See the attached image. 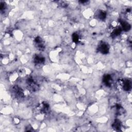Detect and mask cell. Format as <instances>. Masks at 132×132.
I'll list each match as a JSON object with an SVG mask.
<instances>
[{
    "instance_id": "1",
    "label": "cell",
    "mask_w": 132,
    "mask_h": 132,
    "mask_svg": "<svg viewBox=\"0 0 132 132\" xmlns=\"http://www.w3.org/2000/svg\"><path fill=\"white\" fill-rule=\"evenodd\" d=\"M99 50L103 54H107L109 50V46L106 43H103L100 45L99 47Z\"/></svg>"
},
{
    "instance_id": "2",
    "label": "cell",
    "mask_w": 132,
    "mask_h": 132,
    "mask_svg": "<svg viewBox=\"0 0 132 132\" xmlns=\"http://www.w3.org/2000/svg\"><path fill=\"white\" fill-rule=\"evenodd\" d=\"M103 81L106 86H111L112 83V77L111 76V75L109 74L105 75L103 78Z\"/></svg>"
},
{
    "instance_id": "3",
    "label": "cell",
    "mask_w": 132,
    "mask_h": 132,
    "mask_svg": "<svg viewBox=\"0 0 132 132\" xmlns=\"http://www.w3.org/2000/svg\"><path fill=\"white\" fill-rule=\"evenodd\" d=\"M131 81L129 80L124 81L123 89L125 91H129L131 89Z\"/></svg>"
},
{
    "instance_id": "4",
    "label": "cell",
    "mask_w": 132,
    "mask_h": 132,
    "mask_svg": "<svg viewBox=\"0 0 132 132\" xmlns=\"http://www.w3.org/2000/svg\"><path fill=\"white\" fill-rule=\"evenodd\" d=\"M34 62L37 64H41L45 61V58L42 56L36 55L34 57Z\"/></svg>"
},
{
    "instance_id": "5",
    "label": "cell",
    "mask_w": 132,
    "mask_h": 132,
    "mask_svg": "<svg viewBox=\"0 0 132 132\" xmlns=\"http://www.w3.org/2000/svg\"><path fill=\"white\" fill-rule=\"evenodd\" d=\"M121 24L122 27V29H123V30L125 31H128L131 29L130 25L127 22L122 21L121 22Z\"/></svg>"
},
{
    "instance_id": "6",
    "label": "cell",
    "mask_w": 132,
    "mask_h": 132,
    "mask_svg": "<svg viewBox=\"0 0 132 132\" xmlns=\"http://www.w3.org/2000/svg\"><path fill=\"white\" fill-rule=\"evenodd\" d=\"M123 84H124V80H119L116 82V86L117 88L119 90L123 89Z\"/></svg>"
},
{
    "instance_id": "7",
    "label": "cell",
    "mask_w": 132,
    "mask_h": 132,
    "mask_svg": "<svg viewBox=\"0 0 132 132\" xmlns=\"http://www.w3.org/2000/svg\"><path fill=\"white\" fill-rule=\"evenodd\" d=\"M98 17L100 20H104L106 17V13L103 10H100L98 12Z\"/></svg>"
},
{
    "instance_id": "8",
    "label": "cell",
    "mask_w": 132,
    "mask_h": 132,
    "mask_svg": "<svg viewBox=\"0 0 132 132\" xmlns=\"http://www.w3.org/2000/svg\"><path fill=\"white\" fill-rule=\"evenodd\" d=\"M113 127L115 128V129H119L121 127V123H120V121L119 120H116L115 122H114V124H113Z\"/></svg>"
},
{
    "instance_id": "9",
    "label": "cell",
    "mask_w": 132,
    "mask_h": 132,
    "mask_svg": "<svg viewBox=\"0 0 132 132\" xmlns=\"http://www.w3.org/2000/svg\"><path fill=\"white\" fill-rule=\"evenodd\" d=\"M73 40L74 41V42H77L78 41V40H79V36L77 34H74L73 35Z\"/></svg>"
}]
</instances>
